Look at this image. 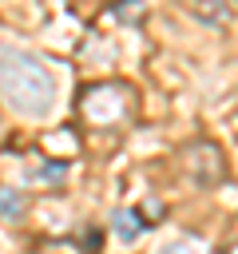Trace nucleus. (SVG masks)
<instances>
[{"label":"nucleus","instance_id":"f257e3e1","mask_svg":"<svg viewBox=\"0 0 238 254\" xmlns=\"http://www.w3.org/2000/svg\"><path fill=\"white\" fill-rule=\"evenodd\" d=\"M0 95L12 111L44 119L56 107V79L36 56L20 48H0Z\"/></svg>","mask_w":238,"mask_h":254},{"label":"nucleus","instance_id":"20e7f679","mask_svg":"<svg viewBox=\"0 0 238 254\" xmlns=\"http://www.w3.org/2000/svg\"><path fill=\"white\" fill-rule=\"evenodd\" d=\"M115 234H119L123 242H131V238L139 234V214H135V210H119V214H115Z\"/></svg>","mask_w":238,"mask_h":254},{"label":"nucleus","instance_id":"7ed1b4c3","mask_svg":"<svg viewBox=\"0 0 238 254\" xmlns=\"http://www.w3.org/2000/svg\"><path fill=\"white\" fill-rule=\"evenodd\" d=\"M159 254H206V246L198 242V238H171V242H163V250Z\"/></svg>","mask_w":238,"mask_h":254},{"label":"nucleus","instance_id":"f03ea898","mask_svg":"<svg viewBox=\"0 0 238 254\" xmlns=\"http://www.w3.org/2000/svg\"><path fill=\"white\" fill-rule=\"evenodd\" d=\"M123 111H127L123 87L99 83V87H91V91L83 95V115H87L91 123H99V127H111L115 119H123Z\"/></svg>","mask_w":238,"mask_h":254}]
</instances>
